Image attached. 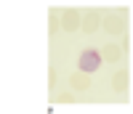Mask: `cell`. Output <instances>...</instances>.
I'll use <instances>...</instances> for the list:
<instances>
[{
  "instance_id": "cell-5",
  "label": "cell",
  "mask_w": 133,
  "mask_h": 114,
  "mask_svg": "<svg viewBox=\"0 0 133 114\" xmlns=\"http://www.w3.org/2000/svg\"><path fill=\"white\" fill-rule=\"evenodd\" d=\"M115 56H117V51L112 48V45H109V48H107V59H115Z\"/></svg>"
},
{
  "instance_id": "cell-4",
  "label": "cell",
  "mask_w": 133,
  "mask_h": 114,
  "mask_svg": "<svg viewBox=\"0 0 133 114\" xmlns=\"http://www.w3.org/2000/svg\"><path fill=\"white\" fill-rule=\"evenodd\" d=\"M64 27H66V29H75V27H77V16H75V13H66V16H64Z\"/></svg>"
},
{
  "instance_id": "cell-1",
  "label": "cell",
  "mask_w": 133,
  "mask_h": 114,
  "mask_svg": "<svg viewBox=\"0 0 133 114\" xmlns=\"http://www.w3.org/2000/svg\"><path fill=\"white\" fill-rule=\"evenodd\" d=\"M77 66H80L83 72H96L98 66H101V56H98V51H83L80 59H77Z\"/></svg>"
},
{
  "instance_id": "cell-2",
  "label": "cell",
  "mask_w": 133,
  "mask_h": 114,
  "mask_svg": "<svg viewBox=\"0 0 133 114\" xmlns=\"http://www.w3.org/2000/svg\"><path fill=\"white\" fill-rule=\"evenodd\" d=\"M96 24H98V16H96V13H88V16H85V24H83V27H85L88 32H93V29H96Z\"/></svg>"
},
{
  "instance_id": "cell-3",
  "label": "cell",
  "mask_w": 133,
  "mask_h": 114,
  "mask_svg": "<svg viewBox=\"0 0 133 114\" xmlns=\"http://www.w3.org/2000/svg\"><path fill=\"white\" fill-rule=\"evenodd\" d=\"M104 27H107L109 32H117V29H120V21H117V19H112V16H107V21H104Z\"/></svg>"
}]
</instances>
